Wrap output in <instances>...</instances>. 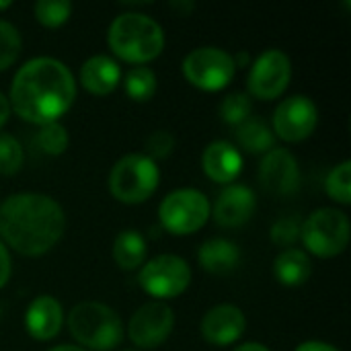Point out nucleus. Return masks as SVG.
Segmentation results:
<instances>
[{"label":"nucleus","mask_w":351,"mask_h":351,"mask_svg":"<svg viewBox=\"0 0 351 351\" xmlns=\"http://www.w3.org/2000/svg\"><path fill=\"white\" fill-rule=\"evenodd\" d=\"M253 101L247 93H230L220 103V117L230 125H241L251 117Z\"/></svg>","instance_id":"bb28decb"},{"label":"nucleus","mask_w":351,"mask_h":351,"mask_svg":"<svg viewBox=\"0 0 351 351\" xmlns=\"http://www.w3.org/2000/svg\"><path fill=\"white\" fill-rule=\"evenodd\" d=\"M10 280V255L4 243L0 241V288H4Z\"/></svg>","instance_id":"2f4dec72"},{"label":"nucleus","mask_w":351,"mask_h":351,"mask_svg":"<svg viewBox=\"0 0 351 351\" xmlns=\"http://www.w3.org/2000/svg\"><path fill=\"white\" fill-rule=\"evenodd\" d=\"M123 351H138V350H123Z\"/></svg>","instance_id":"4c0bfd02"},{"label":"nucleus","mask_w":351,"mask_h":351,"mask_svg":"<svg viewBox=\"0 0 351 351\" xmlns=\"http://www.w3.org/2000/svg\"><path fill=\"white\" fill-rule=\"evenodd\" d=\"M138 284L146 294L158 300L177 298L189 288L191 269L179 255H158L140 267Z\"/></svg>","instance_id":"1a4fd4ad"},{"label":"nucleus","mask_w":351,"mask_h":351,"mask_svg":"<svg viewBox=\"0 0 351 351\" xmlns=\"http://www.w3.org/2000/svg\"><path fill=\"white\" fill-rule=\"evenodd\" d=\"M210 210L212 206L208 197L202 191L187 187L177 189L162 199L158 208V218L165 230L177 237H185L204 228L210 218Z\"/></svg>","instance_id":"6e6552de"},{"label":"nucleus","mask_w":351,"mask_h":351,"mask_svg":"<svg viewBox=\"0 0 351 351\" xmlns=\"http://www.w3.org/2000/svg\"><path fill=\"white\" fill-rule=\"evenodd\" d=\"M234 351H269L263 343H257V341H251V343H243L239 346Z\"/></svg>","instance_id":"f704fd0d"},{"label":"nucleus","mask_w":351,"mask_h":351,"mask_svg":"<svg viewBox=\"0 0 351 351\" xmlns=\"http://www.w3.org/2000/svg\"><path fill=\"white\" fill-rule=\"evenodd\" d=\"M68 331L86 351H111L123 339L119 315L103 302H80L68 313Z\"/></svg>","instance_id":"20e7f679"},{"label":"nucleus","mask_w":351,"mask_h":351,"mask_svg":"<svg viewBox=\"0 0 351 351\" xmlns=\"http://www.w3.org/2000/svg\"><path fill=\"white\" fill-rule=\"evenodd\" d=\"M146 150L152 160L154 158H167L173 150H175V138L171 132L167 130H156L150 134V138L146 140Z\"/></svg>","instance_id":"7c9ffc66"},{"label":"nucleus","mask_w":351,"mask_h":351,"mask_svg":"<svg viewBox=\"0 0 351 351\" xmlns=\"http://www.w3.org/2000/svg\"><path fill=\"white\" fill-rule=\"evenodd\" d=\"M296 351H339L335 346L331 343H325V341H304L300 343Z\"/></svg>","instance_id":"473e14b6"},{"label":"nucleus","mask_w":351,"mask_h":351,"mask_svg":"<svg viewBox=\"0 0 351 351\" xmlns=\"http://www.w3.org/2000/svg\"><path fill=\"white\" fill-rule=\"evenodd\" d=\"M257 208L255 193L247 185H228L220 195L216 197L210 216L216 224L224 228H239L247 224Z\"/></svg>","instance_id":"2eb2a0df"},{"label":"nucleus","mask_w":351,"mask_h":351,"mask_svg":"<svg viewBox=\"0 0 351 351\" xmlns=\"http://www.w3.org/2000/svg\"><path fill=\"white\" fill-rule=\"evenodd\" d=\"M183 76L187 82H191L195 88L216 93L226 88L237 72L234 58L214 45L195 47L183 58Z\"/></svg>","instance_id":"0eeeda50"},{"label":"nucleus","mask_w":351,"mask_h":351,"mask_svg":"<svg viewBox=\"0 0 351 351\" xmlns=\"http://www.w3.org/2000/svg\"><path fill=\"white\" fill-rule=\"evenodd\" d=\"M173 327H175L173 308L165 302H148L132 315L128 333L138 350H154L169 339Z\"/></svg>","instance_id":"9b49d317"},{"label":"nucleus","mask_w":351,"mask_h":351,"mask_svg":"<svg viewBox=\"0 0 351 351\" xmlns=\"http://www.w3.org/2000/svg\"><path fill=\"white\" fill-rule=\"evenodd\" d=\"M199 267L214 276H226L241 263V249L226 239H210L197 251Z\"/></svg>","instance_id":"6ab92c4d"},{"label":"nucleus","mask_w":351,"mask_h":351,"mask_svg":"<svg viewBox=\"0 0 351 351\" xmlns=\"http://www.w3.org/2000/svg\"><path fill=\"white\" fill-rule=\"evenodd\" d=\"M107 43L117 58L142 66L162 53L165 31L144 12H121L109 25Z\"/></svg>","instance_id":"7ed1b4c3"},{"label":"nucleus","mask_w":351,"mask_h":351,"mask_svg":"<svg viewBox=\"0 0 351 351\" xmlns=\"http://www.w3.org/2000/svg\"><path fill=\"white\" fill-rule=\"evenodd\" d=\"M35 142H37V146H39V150H41L43 154L60 156V154L66 152L70 138H68L66 128H64L60 121H53V123H45V125L39 128Z\"/></svg>","instance_id":"b1692460"},{"label":"nucleus","mask_w":351,"mask_h":351,"mask_svg":"<svg viewBox=\"0 0 351 351\" xmlns=\"http://www.w3.org/2000/svg\"><path fill=\"white\" fill-rule=\"evenodd\" d=\"M121 80L119 64L109 56H93L80 68V82L84 90L95 97H105L117 88Z\"/></svg>","instance_id":"a211bd4d"},{"label":"nucleus","mask_w":351,"mask_h":351,"mask_svg":"<svg viewBox=\"0 0 351 351\" xmlns=\"http://www.w3.org/2000/svg\"><path fill=\"white\" fill-rule=\"evenodd\" d=\"M123 88L132 101L144 103L156 93V74L148 66H134L123 80Z\"/></svg>","instance_id":"5701e85b"},{"label":"nucleus","mask_w":351,"mask_h":351,"mask_svg":"<svg viewBox=\"0 0 351 351\" xmlns=\"http://www.w3.org/2000/svg\"><path fill=\"white\" fill-rule=\"evenodd\" d=\"M245 329H247V319L243 311L234 304H218L210 308L199 323V331L204 339L216 348L232 346L243 337Z\"/></svg>","instance_id":"4468645a"},{"label":"nucleus","mask_w":351,"mask_h":351,"mask_svg":"<svg viewBox=\"0 0 351 351\" xmlns=\"http://www.w3.org/2000/svg\"><path fill=\"white\" fill-rule=\"evenodd\" d=\"M300 228H302V224L298 218H282L271 228V241L278 247L290 249L300 239Z\"/></svg>","instance_id":"c756f323"},{"label":"nucleus","mask_w":351,"mask_h":351,"mask_svg":"<svg viewBox=\"0 0 351 351\" xmlns=\"http://www.w3.org/2000/svg\"><path fill=\"white\" fill-rule=\"evenodd\" d=\"M274 274L282 286H290V288L302 286L308 282V278L313 274L311 257L304 251L294 249V247L284 249L274 263Z\"/></svg>","instance_id":"aec40b11"},{"label":"nucleus","mask_w":351,"mask_h":351,"mask_svg":"<svg viewBox=\"0 0 351 351\" xmlns=\"http://www.w3.org/2000/svg\"><path fill=\"white\" fill-rule=\"evenodd\" d=\"M64 210L45 193H12L0 204V237L25 257H39L51 251L64 237Z\"/></svg>","instance_id":"f03ea898"},{"label":"nucleus","mask_w":351,"mask_h":351,"mask_svg":"<svg viewBox=\"0 0 351 351\" xmlns=\"http://www.w3.org/2000/svg\"><path fill=\"white\" fill-rule=\"evenodd\" d=\"M319 123V109L313 99L294 95L284 99L274 111V136L286 142H302L313 136Z\"/></svg>","instance_id":"f8f14e48"},{"label":"nucleus","mask_w":351,"mask_h":351,"mask_svg":"<svg viewBox=\"0 0 351 351\" xmlns=\"http://www.w3.org/2000/svg\"><path fill=\"white\" fill-rule=\"evenodd\" d=\"M64 325V311L62 304L53 296H37L25 313V327L27 333L37 341L53 339Z\"/></svg>","instance_id":"dca6fc26"},{"label":"nucleus","mask_w":351,"mask_h":351,"mask_svg":"<svg viewBox=\"0 0 351 351\" xmlns=\"http://www.w3.org/2000/svg\"><path fill=\"white\" fill-rule=\"evenodd\" d=\"M8 117H10V103H8L6 95L0 90V128L8 121Z\"/></svg>","instance_id":"72a5a7b5"},{"label":"nucleus","mask_w":351,"mask_h":351,"mask_svg":"<svg viewBox=\"0 0 351 351\" xmlns=\"http://www.w3.org/2000/svg\"><path fill=\"white\" fill-rule=\"evenodd\" d=\"M21 49H23V39L16 27L10 25L8 21H0V72L10 68L19 60Z\"/></svg>","instance_id":"cd10ccee"},{"label":"nucleus","mask_w":351,"mask_h":351,"mask_svg":"<svg viewBox=\"0 0 351 351\" xmlns=\"http://www.w3.org/2000/svg\"><path fill=\"white\" fill-rule=\"evenodd\" d=\"M10 6V2H0V10H4V8H8Z\"/></svg>","instance_id":"e433bc0d"},{"label":"nucleus","mask_w":351,"mask_h":351,"mask_svg":"<svg viewBox=\"0 0 351 351\" xmlns=\"http://www.w3.org/2000/svg\"><path fill=\"white\" fill-rule=\"evenodd\" d=\"M202 169L214 183L228 185L243 171V154L234 144L226 140H216L204 150Z\"/></svg>","instance_id":"f3484780"},{"label":"nucleus","mask_w":351,"mask_h":351,"mask_svg":"<svg viewBox=\"0 0 351 351\" xmlns=\"http://www.w3.org/2000/svg\"><path fill=\"white\" fill-rule=\"evenodd\" d=\"M76 99V82L68 66L56 58L25 62L10 84V109L25 121L45 125L58 121Z\"/></svg>","instance_id":"f257e3e1"},{"label":"nucleus","mask_w":351,"mask_h":351,"mask_svg":"<svg viewBox=\"0 0 351 351\" xmlns=\"http://www.w3.org/2000/svg\"><path fill=\"white\" fill-rule=\"evenodd\" d=\"M25 160L19 140L10 134H0V175H14Z\"/></svg>","instance_id":"c85d7f7f"},{"label":"nucleus","mask_w":351,"mask_h":351,"mask_svg":"<svg viewBox=\"0 0 351 351\" xmlns=\"http://www.w3.org/2000/svg\"><path fill=\"white\" fill-rule=\"evenodd\" d=\"M33 12H35L37 23H41L43 27L53 29V27L64 25L70 19L72 4L66 2V0H39V2H35Z\"/></svg>","instance_id":"a878e982"},{"label":"nucleus","mask_w":351,"mask_h":351,"mask_svg":"<svg viewBox=\"0 0 351 351\" xmlns=\"http://www.w3.org/2000/svg\"><path fill=\"white\" fill-rule=\"evenodd\" d=\"M325 189H327V195L331 199H335L337 204H343L348 206L351 204V162L350 160H343L341 165H337L327 181H325Z\"/></svg>","instance_id":"393cba45"},{"label":"nucleus","mask_w":351,"mask_h":351,"mask_svg":"<svg viewBox=\"0 0 351 351\" xmlns=\"http://www.w3.org/2000/svg\"><path fill=\"white\" fill-rule=\"evenodd\" d=\"M259 181L274 195H294L300 187V169L294 154L286 148H271L259 167Z\"/></svg>","instance_id":"ddd939ff"},{"label":"nucleus","mask_w":351,"mask_h":351,"mask_svg":"<svg viewBox=\"0 0 351 351\" xmlns=\"http://www.w3.org/2000/svg\"><path fill=\"white\" fill-rule=\"evenodd\" d=\"M49 351H86V350L76 348V346H58V348H53V350H49Z\"/></svg>","instance_id":"c9c22d12"},{"label":"nucleus","mask_w":351,"mask_h":351,"mask_svg":"<svg viewBox=\"0 0 351 351\" xmlns=\"http://www.w3.org/2000/svg\"><path fill=\"white\" fill-rule=\"evenodd\" d=\"M146 241L140 232L136 230H123L115 237L113 243V259L117 263V267L132 271L144 265L146 259Z\"/></svg>","instance_id":"4be33fe9"},{"label":"nucleus","mask_w":351,"mask_h":351,"mask_svg":"<svg viewBox=\"0 0 351 351\" xmlns=\"http://www.w3.org/2000/svg\"><path fill=\"white\" fill-rule=\"evenodd\" d=\"M237 142L249 154H267L276 144V136L263 119L249 117L237 125Z\"/></svg>","instance_id":"412c9836"},{"label":"nucleus","mask_w":351,"mask_h":351,"mask_svg":"<svg viewBox=\"0 0 351 351\" xmlns=\"http://www.w3.org/2000/svg\"><path fill=\"white\" fill-rule=\"evenodd\" d=\"M292 78V62L282 49H265L251 66L247 76L249 97L274 101L282 97Z\"/></svg>","instance_id":"9d476101"},{"label":"nucleus","mask_w":351,"mask_h":351,"mask_svg":"<svg viewBox=\"0 0 351 351\" xmlns=\"http://www.w3.org/2000/svg\"><path fill=\"white\" fill-rule=\"evenodd\" d=\"M350 218L337 208L315 210L300 228V239L308 253L329 259L341 255L350 245Z\"/></svg>","instance_id":"423d86ee"},{"label":"nucleus","mask_w":351,"mask_h":351,"mask_svg":"<svg viewBox=\"0 0 351 351\" xmlns=\"http://www.w3.org/2000/svg\"><path fill=\"white\" fill-rule=\"evenodd\" d=\"M160 171L146 154L121 156L109 175V191L121 204H144L158 189Z\"/></svg>","instance_id":"39448f33"}]
</instances>
